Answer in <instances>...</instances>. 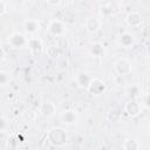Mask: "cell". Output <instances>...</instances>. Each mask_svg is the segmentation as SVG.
Instances as JSON below:
<instances>
[{"mask_svg": "<svg viewBox=\"0 0 150 150\" xmlns=\"http://www.w3.org/2000/svg\"><path fill=\"white\" fill-rule=\"evenodd\" d=\"M114 70L117 75H128L131 71V63L127 59H120L114 64Z\"/></svg>", "mask_w": 150, "mask_h": 150, "instance_id": "5", "label": "cell"}, {"mask_svg": "<svg viewBox=\"0 0 150 150\" xmlns=\"http://www.w3.org/2000/svg\"><path fill=\"white\" fill-rule=\"evenodd\" d=\"M46 52H47L48 56H49V57H52V59L57 57V56L60 55V50H59V49H57L55 46H50V47H48Z\"/></svg>", "mask_w": 150, "mask_h": 150, "instance_id": "18", "label": "cell"}, {"mask_svg": "<svg viewBox=\"0 0 150 150\" xmlns=\"http://www.w3.org/2000/svg\"><path fill=\"white\" fill-rule=\"evenodd\" d=\"M89 53H90V55L94 56V57H100V56L103 55L104 48H103V46H102L100 42H95L94 45H91V47H90V49H89Z\"/></svg>", "mask_w": 150, "mask_h": 150, "instance_id": "15", "label": "cell"}, {"mask_svg": "<svg viewBox=\"0 0 150 150\" xmlns=\"http://www.w3.org/2000/svg\"><path fill=\"white\" fill-rule=\"evenodd\" d=\"M91 79H93V77H91L88 73L80 71V73L76 75L75 81H76V83H77V86H79V87H81V88H87Z\"/></svg>", "mask_w": 150, "mask_h": 150, "instance_id": "14", "label": "cell"}, {"mask_svg": "<svg viewBox=\"0 0 150 150\" xmlns=\"http://www.w3.org/2000/svg\"><path fill=\"white\" fill-rule=\"evenodd\" d=\"M55 112H56V107L50 101L43 102L41 104V107H40V114L42 116H45V117H52V116L55 115Z\"/></svg>", "mask_w": 150, "mask_h": 150, "instance_id": "9", "label": "cell"}, {"mask_svg": "<svg viewBox=\"0 0 150 150\" xmlns=\"http://www.w3.org/2000/svg\"><path fill=\"white\" fill-rule=\"evenodd\" d=\"M46 2L50 6H59L61 4V0H46Z\"/></svg>", "mask_w": 150, "mask_h": 150, "instance_id": "23", "label": "cell"}, {"mask_svg": "<svg viewBox=\"0 0 150 150\" xmlns=\"http://www.w3.org/2000/svg\"><path fill=\"white\" fill-rule=\"evenodd\" d=\"M6 11H7L6 4H5L2 0H0V15H4V14L6 13Z\"/></svg>", "mask_w": 150, "mask_h": 150, "instance_id": "22", "label": "cell"}, {"mask_svg": "<svg viewBox=\"0 0 150 150\" xmlns=\"http://www.w3.org/2000/svg\"><path fill=\"white\" fill-rule=\"evenodd\" d=\"M144 107H145V108L149 107V103H148V94L144 95Z\"/></svg>", "mask_w": 150, "mask_h": 150, "instance_id": "25", "label": "cell"}, {"mask_svg": "<svg viewBox=\"0 0 150 150\" xmlns=\"http://www.w3.org/2000/svg\"><path fill=\"white\" fill-rule=\"evenodd\" d=\"M118 42H120V45H121L122 47H124V48H130V47L134 45L135 39H134V35H132L131 33L124 32V33H122V34L120 35Z\"/></svg>", "mask_w": 150, "mask_h": 150, "instance_id": "12", "label": "cell"}, {"mask_svg": "<svg viewBox=\"0 0 150 150\" xmlns=\"http://www.w3.org/2000/svg\"><path fill=\"white\" fill-rule=\"evenodd\" d=\"M39 28H40V25L35 19H28L23 22V29L28 34H35L39 30Z\"/></svg>", "mask_w": 150, "mask_h": 150, "instance_id": "13", "label": "cell"}, {"mask_svg": "<svg viewBox=\"0 0 150 150\" xmlns=\"http://www.w3.org/2000/svg\"><path fill=\"white\" fill-rule=\"evenodd\" d=\"M47 30H48L49 34H52L54 36H61V35H63L66 33L67 27L61 20H53L48 25Z\"/></svg>", "mask_w": 150, "mask_h": 150, "instance_id": "3", "label": "cell"}, {"mask_svg": "<svg viewBox=\"0 0 150 150\" xmlns=\"http://www.w3.org/2000/svg\"><path fill=\"white\" fill-rule=\"evenodd\" d=\"M60 121L64 125H73L77 121L76 112L74 110H64L60 114Z\"/></svg>", "mask_w": 150, "mask_h": 150, "instance_id": "8", "label": "cell"}, {"mask_svg": "<svg viewBox=\"0 0 150 150\" xmlns=\"http://www.w3.org/2000/svg\"><path fill=\"white\" fill-rule=\"evenodd\" d=\"M5 56H6V53L2 49V47H0V62H2L5 60Z\"/></svg>", "mask_w": 150, "mask_h": 150, "instance_id": "24", "label": "cell"}, {"mask_svg": "<svg viewBox=\"0 0 150 150\" xmlns=\"http://www.w3.org/2000/svg\"><path fill=\"white\" fill-rule=\"evenodd\" d=\"M22 1H26V0H22Z\"/></svg>", "mask_w": 150, "mask_h": 150, "instance_id": "26", "label": "cell"}, {"mask_svg": "<svg viewBox=\"0 0 150 150\" xmlns=\"http://www.w3.org/2000/svg\"><path fill=\"white\" fill-rule=\"evenodd\" d=\"M27 46L29 47L30 49V53L34 55V56H40L42 54V49H43V46H42V42L40 39L38 38H32V39H28V43Z\"/></svg>", "mask_w": 150, "mask_h": 150, "instance_id": "7", "label": "cell"}, {"mask_svg": "<svg viewBox=\"0 0 150 150\" xmlns=\"http://www.w3.org/2000/svg\"><path fill=\"white\" fill-rule=\"evenodd\" d=\"M125 21L130 27H138L142 25V16L138 12L132 11L128 13V15L125 16Z\"/></svg>", "mask_w": 150, "mask_h": 150, "instance_id": "10", "label": "cell"}, {"mask_svg": "<svg viewBox=\"0 0 150 150\" xmlns=\"http://www.w3.org/2000/svg\"><path fill=\"white\" fill-rule=\"evenodd\" d=\"M11 77H9V74L5 70H0V86H5L9 82Z\"/></svg>", "mask_w": 150, "mask_h": 150, "instance_id": "19", "label": "cell"}, {"mask_svg": "<svg viewBox=\"0 0 150 150\" xmlns=\"http://www.w3.org/2000/svg\"><path fill=\"white\" fill-rule=\"evenodd\" d=\"M141 148V144L136 141V139H131V138H128L124 141L123 143V149L125 150H137Z\"/></svg>", "mask_w": 150, "mask_h": 150, "instance_id": "16", "label": "cell"}, {"mask_svg": "<svg viewBox=\"0 0 150 150\" xmlns=\"http://www.w3.org/2000/svg\"><path fill=\"white\" fill-rule=\"evenodd\" d=\"M142 110V104L136 100V98H130V101L125 104L124 107V111L128 116L130 117H135L137 116Z\"/></svg>", "mask_w": 150, "mask_h": 150, "instance_id": "6", "label": "cell"}, {"mask_svg": "<svg viewBox=\"0 0 150 150\" xmlns=\"http://www.w3.org/2000/svg\"><path fill=\"white\" fill-rule=\"evenodd\" d=\"M8 43L13 47V48H22L25 46H27L28 43V39L19 32H15L13 34H11V36L8 38Z\"/></svg>", "mask_w": 150, "mask_h": 150, "instance_id": "4", "label": "cell"}, {"mask_svg": "<svg viewBox=\"0 0 150 150\" xmlns=\"http://www.w3.org/2000/svg\"><path fill=\"white\" fill-rule=\"evenodd\" d=\"M86 89L88 90L89 94H91V95H94V96H100V95H102V94L105 91L107 86H105V83H104L101 79H98V77H93Z\"/></svg>", "mask_w": 150, "mask_h": 150, "instance_id": "2", "label": "cell"}, {"mask_svg": "<svg viewBox=\"0 0 150 150\" xmlns=\"http://www.w3.org/2000/svg\"><path fill=\"white\" fill-rule=\"evenodd\" d=\"M84 27H86V30L88 33H95L100 29L101 21L95 16H89L84 22Z\"/></svg>", "mask_w": 150, "mask_h": 150, "instance_id": "11", "label": "cell"}, {"mask_svg": "<svg viewBox=\"0 0 150 150\" xmlns=\"http://www.w3.org/2000/svg\"><path fill=\"white\" fill-rule=\"evenodd\" d=\"M6 127H7V122H6L5 117L0 116V132H1V131H4V130L6 129Z\"/></svg>", "mask_w": 150, "mask_h": 150, "instance_id": "21", "label": "cell"}, {"mask_svg": "<svg viewBox=\"0 0 150 150\" xmlns=\"http://www.w3.org/2000/svg\"><path fill=\"white\" fill-rule=\"evenodd\" d=\"M48 142L54 146H62L67 141V134L62 128H53L47 135Z\"/></svg>", "mask_w": 150, "mask_h": 150, "instance_id": "1", "label": "cell"}, {"mask_svg": "<svg viewBox=\"0 0 150 150\" xmlns=\"http://www.w3.org/2000/svg\"><path fill=\"white\" fill-rule=\"evenodd\" d=\"M114 82L116 86H124L125 84V77L123 75H115L114 76Z\"/></svg>", "mask_w": 150, "mask_h": 150, "instance_id": "20", "label": "cell"}, {"mask_svg": "<svg viewBox=\"0 0 150 150\" xmlns=\"http://www.w3.org/2000/svg\"><path fill=\"white\" fill-rule=\"evenodd\" d=\"M127 93H128V95H129L130 98H137L139 96V94H141V90H139V87L138 86L132 84V86H130L127 89Z\"/></svg>", "mask_w": 150, "mask_h": 150, "instance_id": "17", "label": "cell"}]
</instances>
